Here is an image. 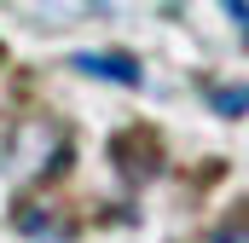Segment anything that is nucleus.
<instances>
[{"label": "nucleus", "instance_id": "obj_1", "mask_svg": "<svg viewBox=\"0 0 249 243\" xmlns=\"http://www.w3.org/2000/svg\"><path fill=\"white\" fill-rule=\"evenodd\" d=\"M64 133L53 127L47 116H23L18 127H12V139H6V174L23 185L35 180V174H53V168H64Z\"/></svg>", "mask_w": 249, "mask_h": 243}, {"label": "nucleus", "instance_id": "obj_6", "mask_svg": "<svg viewBox=\"0 0 249 243\" xmlns=\"http://www.w3.org/2000/svg\"><path fill=\"white\" fill-rule=\"evenodd\" d=\"M203 243H249V226H220V232H209Z\"/></svg>", "mask_w": 249, "mask_h": 243}, {"label": "nucleus", "instance_id": "obj_2", "mask_svg": "<svg viewBox=\"0 0 249 243\" xmlns=\"http://www.w3.org/2000/svg\"><path fill=\"white\" fill-rule=\"evenodd\" d=\"M110 162L122 168V180L145 185L162 174V139L151 133V127H122L116 139H110Z\"/></svg>", "mask_w": 249, "mask_h": 243}, {"label": "nucleus", "instance_id": "obj_3", "mask_svg": "<svg viewBox=\"0 0 249 243\" xmlns=\"http://www.w3.org/2000/svg\"><path fill=\"white\" fill-rule=\"evenodd\" d=\"M70 69H81V75H93V81H116V87H139V81H145V69L127 58V52H75Z\"/></svg>", "mask_w": 249, "mask_h": 243}, {"label": "nucleus", "instance_id": "obj_5", "mask_svg": "<svg viewBox=\"0 0 249 243\" xmlns=\"http://www.w3.org/2000/svg\"><path fill=\"white\" fill-rule=\"evenodd\" d=\"M18 226H23L29 238H41V243H64V238H70L64 220H47V214H35V208H18Z\"/></svg>", "mask_w": 249, "mask_h": 243}, {"label": "nucleus", "instance_id": "obj_7", "mask_svg": "<svg viewBox=\"0 0 249 243\" xmlns=\"http://www.w3.org/2000/svg\"><path fill=\"white\" fill-rule=\"evenodd\" d=\"M226 12H232V17L244 23V35H249V0H226Z\"/></svg>", "mask_w": 249, "mask_h": 243}, {"label": "nucleus", "instance_id": "obj_4", "mask_svg": "<svg viewBox=\"0 0 249 243\" xmlns=\"http://www.w3.org/2000/svg\"><path fill=\"white\" fill-rule=\"evenodd\" d=\"M209 110L214 116H249V87H209Z\"/></svg>", "mask_w": 249, "mask_h": 243}, {"label": "nucleus", "instance_id": "obj_8", "mask_svg": "<svg viewBox=\"0 0 249 243\" xmlns=\"http://www.w3.org/2000/svg\"><path fill=\"white\" fill-rule=\"evenodd\" d=\"M0 69H6V47H0Z\"/></svg>", "mask_w": 249, "mask_h": 243}]
</instances>
